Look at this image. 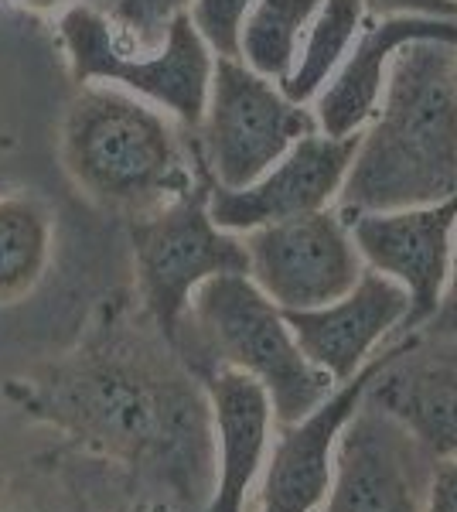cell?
<instances>
[{
	"label": "cell",
	"instance_id": "6da1fadb",
	"mask_svg": "<svg viewBox=\"0 0 457 512\" xmlns=\"http://www.w3.org/2000/svg\"><path fill=\"white\" fill-rule=\"evenodd\" d=\"M4 396L24 417L55 427L82 451L130 472H151L178 492L209 468V400L185 355L123 294L103 297L79 342Z\"/></svg>",
	"mask_w": 457,
	"mask_h": 512
},
{
	"label": "cell",
	"instance_id": "7a4b0ae2",
	"mask_svg": "<svg viewBox=\"0 0 457 512\" xmlns=\"http://www.w3.org/2000/svg\"><path fill=\"white\" fill-rule=\"evenodd\" d=\"M457 195L454 45L410 41L393 55L379 110L365 123L338 192L342 216L396 212Z\"/></svg>",
	"mask_w": 457,
	"mask_h": 512
},
{
	"label": "cell",
	"instance_id": "3957f363",
	"mask_svg": "<svg viewBox=\"0 0 457 512\" xmlns=\"http://www.w3.org/2000/svg\"><path fill=\"white\" fill-rule=\"evenodd\" d=\"M58 161L93 205L134 219L188 195L205 181L161 106L127 89L79 86L58 127Z\"/></svg>",
	"mask_w": 457,
	"mask_h": 512
},
{
	"label": "cell",
	"instance_id": "277c9868",
	"mask_svg": "<svg viewBox=\"0 0 457 512\" xmlns=\"http://www.w3.org/2000/svg\"><path fill=\"white\" fill-rule=\"evenodd\" d=\"M58 45L76 86L103 82L127 89L168 110L181 127H202L215 55L191 24L188 11L168 24L161 48H140L116 28L110 14L79 0L58 14Z\"/></svg>",
	"mask_w": 457,
	"mask_h": 512
},
{
	"label": "cell",
	"instance_id": "5b68a950",
	"mask_svg": "<svg viewBox=\"0 0 457 512\" xmlns=\"http://www.w3.org/2000/svg\"><path fill=\"white\" fill-rule=\"evenodd\" d=\"M219 366L243 369L267 386L277 427L294 424L335 390L328 376L301 352L284 311L249 274L205 280L188 304V318Z\"/></svg>",
	"mask_w": 457,
	"mask_h": 512
},
{
	"label": "cell",
	"instance_id": "8992f818",
	"mask_svg": "<svg viewBox=\"0 0 457 512\" xmlns=\"http://www.w3.org/2000/svg\"><path fill=\"white\" fill-rule=\"evenodd\" d=\"M130 246L140 308L178 349L198 287L249 270L243 236L219 229L209 212V175L188 195L130 219Z\"/></svg>",
	"mask_w": 457,
	"mask_h": 512
},
{
	"label": "cell",
	"instance_id": "52a82bcc",
	"mask_svg": "<svg viewBox=\"0 0 457 512\" xmlns=\"http://www.w3.org/2000/svg\"><path fill=\"white\" fill-rule=\"evenodd\" d=\"M202 164L215 185L246 188L297 140L318 134L314 110L290 103L277 82L239 59H215L202 127Z\"/></svg>",
	"mask_w": 457,
	"mask_h": 512
},
{
	"label": "cell",
	"instance_id": "ba28073f",
	"mask_svg": "<svg viewBox=\"0 0 457 512\" xmlns=\"http://www.w3.org/2000/svg\"><path fill=\"white\" fill-rule=\"evenodd\" d=\"M249 280L280 311H307L338 301L359 284L365 260L342 212H311L243 233Z\"/></svg>",
	"mask_w": 457,
	"mask_h": 512
},
{
	"label": "cell",
	"instance_id": "9c48e42d",
	"mask_svg": "<svg viewBox=\"0 0 457 512\" xmlns=\"http://www.w3.org/2000/svg\"><path fill=\"white\" fill-rule=\"evenodd\" d=\"M365 407L393 420L434 461L457 458V335L417 328L386 345Z\"/></svg>",
	"mask_w": 457,
	"mask_h": 512
},
{
	"label": "cell",
	"instance_id": "30bf717a",
	"mask_svg": "<svg viewBox=\"0 0 457 512\" xmlns=\"http://www.w3.org/2000/svg\"><path fill=\"white\" fill-rule=\"evenodd\" d=\"M359 134L352 137H328L311 134L297 140L294 147L263 171L246 188H226L209 178V212L215 226L226 233H253L270 222L301 219L311 212L331 209L352 168Z\"/></svg>",
	"mask_w": 457,
	"mask_h": 512
},
{
	"label": "cell",
	"instance_id": "8fae6325",
	"mask_svg": "<svg viewBox=\"0 0 457 512\" xmlns=\"http://www.w3.org/2000/svg\"><path fill=\"white\" fill-rule=\"evenodd\" d=\"M348 229L359 246L365 267L393 277L410 294V318L403 332L410 335L437 315L451 277L457 195L434 205L396 212H359L348 216Z\"/></svg>",
	"mask_w": 457,
	"mask_h": 512
},
{
	"label": "cell",
	"instance_id": "7c38bea8",
	"mask_svg": "<svg viewBox=\"0 0 457 512\" xmlns=\"http://www.w3.org/2000/svg\"><path fill=\"white\" fill-rule=\"evenodd\" d=\"M386 359V345L352 379L338 383L318 407L294 424L277 427L260 475V512H318L335 482L338 441L359 414L365 390Z\"/></svg>",
	"mask_w": 457,
	"mask_h": 512
},
{
	"label": "cell",
	"instance_id": "4fadbf2b",
	"mask_svg": "<svg viewBox=\"0 0 457 512\" xmlns=\"http://www.w3.org/2000/svg\"><path fill=\"white\" fill-rule=\"evenodd\" d=\"M297 345L331 383L352 379L410 318V294L393 277L365 267L359 284L338 301L284 311Z\"/></svg>",
	"mask_w": 457,
	"mask_h": 512
},
{
	"label": "cell",
	"instance_id": "5bb4252c",
	"mask_svg": "<svg viewBox=\"0 0 457 512\" xmlns=\"http://www.w3.org/2000/svg\"><path fill=\"white\" fill-rule=\"evenodd\" d=\"M202 390L209 400L215 444V478L205 512H246L249 492L260 482L277 431L273 400L260 379L219 362L205 369Z\"/></svg>",
	"mask_w": 457,
	"mask_h": 512
},
{
	"label": "cell",
	"instance_id": "9a60e30c",
	"mask_svg": "<svg viewBox=\"0 0 457 512\" xmlns=\"http://www.w3.org/2000/svg\"><path fill=\"white\" fill-rule=\"evenodd\" d=\"M410 41H447L457 45V18H427V14H369L348 48L345 62L328 79L314 99V120L318 130L328 137H352L362 134L372 113L379 110L386 72L393 55Z\"/></svg>",
	"mask_w": 457,
	"mask_h": 512
},
{
	"label": "cell",
	"instance_id": "2e32d148",
	"mask_svg": "<svg viewBox=\"0 0 457 512\" xmlns=\"http://www.w3.org/2000/svg\"><path fill=\"white\" fill-rule=\"evenodd\" d=\"M400 427L359 407L338 441L335 482L318 512H420L413 478L406 472V451L400 448Z\"/></svg>",
	"mask_w": 457,
	"mask_h": 512
},
{
	"label": "cell",
	"instance_id": "e0dca14e",
	"mask_svg": "<svg viewBox=\"0 0 457 512\" xmlns=\"http://www.w3.org/2000/svg\"><path fill=\"white\" fill-rule=\"evenodd\" d=\"M55 256V216L28 192H0V308L24 301Z\"/></svg>",
	"mask_w": 457,
	"mask_h": 512
},
{
	"label": "cell",
	"instance_id": "ac0fdd59",
	"mask_svg": "<svg viewBox=\"0 0 457 512\" xmlns=\"http://www.w3.org/2000/svg\"><path fill=\"white\" fill-rule=\"evenodd\" d=\"M365 18H369L365 0H324L304 35L294 72H290L287 82H280V93L290 103L311 106L321 89L328 86V79L338 72V65L345 62Z\"/></svg>",
	"mask_w": 457,
	"mask_h": 512
},
{
	"label": "cell",
	"instance_id": "d6986e66",
	"mask_svg": "<svg viewBox=\"0 0 457 512\" xmlns=\"http://www.w3.org/2000/svg\"><path fill=\"white\" fill-rule=\"evenodd\" d=\"M324 0H256L239 35V62L270 82H287L304 35Z\"/></svg>",
	"mask_w": 457,
	"mask_h": 512
},
{
	"label": "cell",
	"instance_id": "ffe728a7",
	"mask_svg": "<svg viewBox=\"0 0 457 512\" xmlns=\"http://www.w3.org/2000/svg\"><path fill=\"white\" fill-rule=\"evenodd\" d=\"M256 0H191L188 14L215 59H239L243 21Z\"/></svg>",
	"mask_w": 457,
	"mask_h": 512
},
{
	"label": "cell",
	"instance_id": "44dd1931",
	"mask_svg": "<svg viewBox=\"0 0 457 512\" xmlns=\"http://www.w3.org/2000/svg\"><path fill=\"white\" fill-rule=\"evenodd\" d=\"M191 0H116L110 18L140 48H161L168 24L185 14Z\"/></svg>",
	"mask_w": 457,
	"mask_h": 512
},
{
	"label": "cell",
	"instance_id": "7402d4cb",
	"mask_svg": "<svg viewBox=\"0 0 457 512\" xmlns=\"http://www.w3.org/2000/svg\"><path fill=\"white\" fill-rule=\"evenodd\" d=\"M420 512H457V458L437 461L427 489H423Z\"/></svg>",
	"mask_w": 457,
	"mask_h": 512
},
{
	"label": "cell",
	"instance_id": "603a6c76",
	"mask_svg": "<svg viewBox=\"0 0 457 512\" xmlns=\"http://www.w3.org/2000/svg\"><path fill=\"white\" fill-rule=\"evenodd\" d=\"M369 14H427V18H457V4L451 0H365Z\"/></svg>",
	"mask_w": 457,
	"mask_h": 512
},
{
	"label": "cell",
	"instance_id": "cb8c5ba5",
	"mask_svg": "<svg viewBox=\"0 0 457 512\" xmlns=\"http://www.w3.org/2000/svg\"><path fill=\"white\" fill-rule=\"evenodd\" d=\"M423 328L430 332H454L457 335V229H454V253H451V277H447V291L440 301L437 315L427 321Z\"/></svg>",
	"mask_w": 457,
	"mask_h": 512
},
{
	"label": "cell",
	"instance_id": "d4e9b609",
	"mask_svg": "<svg viewBox=\"0 0 457 512\" xmlns=\"http://www.w3.org/2000/svg\"><path fill=\"white\" fill-rule=\"evenodd\" d=\"M28 11H35V14H65L72 4H79V0H21Z\"/></svg>",
	"mask_w": 457,
	"mask_h": 512
},
{
	"label": "cell",
	"instance_id": "484cf974",
	"mask_svg": "<svg viewBox=\"0 0 457 512\" xmlns=\"http://www.w3.org/2000/svg\"><path fill=\"white\" fill-rule=\"evenodd\" d=\"M82 4H89V7H96V11H106V14H110L116 0H82Z\"/></svg>",
	"mask_w": 457,
	"mask_h": 512
},
{
	"label": "cell",
	"instance_id": "4316f807",
	"mask_svg": "<svg viewBox=\"0 0 457 512\" xmlns=\"http://www.w3.org/2000/svg\"><path fill=\"white\" fill-rule=\"evenodd\" d=\"M123 512H171L168 506H137V509H123Z\"/></svg>",
	"mask_w": 457,
	"mask_h": 512
},
{
	"label": "cell",
	"instance_id": "83f0119b",
	"mask_svg": "<svg viewBox=\"0 0 457 512\" xmlns=\"http://www.w3.org/2000/svg\"><path fill=\"white\" fill-rule=\"evenodd\" d=\"M454 69H457V45H454Z\"/></svg>",
	"mask_w": 457,
	"mask_h": 512
},
{
	"label": "cell",
	"instance_id": "f1b7e54d",
	"mask_svg": "<svg viewBox=\"0 0 457 512\" xmlns=\"http://www.w3.org/2000/svg\"><path fill=\"white\" fill-rule=\"evenodd\" d=\"M451 4H457V0H451Z\"/></svg>",
	"mask_w": 457,
	"mask_h": 512
}]
</instances>
